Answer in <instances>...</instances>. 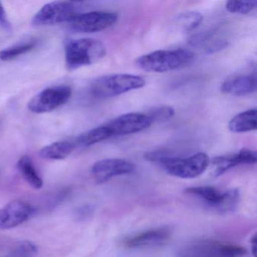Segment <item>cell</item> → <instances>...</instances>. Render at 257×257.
Masks as SVG:
<instances>
[{"mask_svg": "<svg viewBox=\"0 0 257 257\" xmlns=\"http://www.w3.org/2000/svg\"><path fill=\"white\" fill-rule=\"evenodd\" d=\"M257 127L256 109H247L234 115L228 127L234 133H246L255 131Z\"/></svg>", "mask_w": 257, "mask_h": 257, "instance_id": "obj_16", "label": "cell"}, {"mask_svg": "<svg viewBox=\"0 0 257 257\" xmlns=\"http://www.w3.org/2000/svg\"><path fill=\"white\" fill-rule=\"evenodd\" d=\"M82 3L55 1L43 6L33 18L34 26H52L70 22L80 14Z\"/></svg>", "mask_w": 257, "mask_h": 257, "instance_id": "obj_6", "label": "cell"}, {"mask_svg": "<svg viewBox=\"0 0 257 257\" xmlns=\"http://www.w3.org/2000/svg\"><path fill=\"white\" fill-rule=\"evenodd\" d=\"M195 60L193 52L187 49L158 50L136 60V66L144 71L165 73L187 67Z\"/></svg>", "mask_w": 257, "mask_h": 257, "instance_id": "obj_2", "label": "cell"}, {"mask_svg": "<svg viewBox=\"0 0 257 257\" xmlns=\"http://www.w3.org/2000/svg\"><path fill=\"white\" fill-rule=\"evenodd\" d=\"M18 168L30 186L35 189H41L43 186V180L37 173L32 160L28 156H23L19 159Z\"/></svg>", "mask_w": 257, "mask_h": 257, "instance_id": "obj_18", "label": "cell"}, {"mask_svg": "<svg viewBox=\"0 0 257 257\" xmlns=\"http://www.w3.org/2000/svg\"><path fill=\"white\" fill-rule=\"evenodd\" d=\"M72 95L67 85L49 87L34 96L28 103V109L36 114L47 113L65 104Z\"/></svg>", "mask_w": 257, "mask_h": 257, "instance_id": "obj_8", "label": "cell"}, {"mask_svg": "<svg viewBox=\"0 0 257 257\" xmlns=\"http://www.w3.org/2000/svg\"><path fill=\"white\" fill-rule=\"evenodd\" d=\"M147 114L151 118L153 123L155 121H168L174 116L175 111L171 106H161L155 107Z\"/></svg>", "mask_w": 257, "mask_h": 257, "instance_id": "obj_23", "label": "cell"}, {"mask_svg": "<svg viewBox=\"0 0 257 257\" xmlns=\"http://www.w3.org/2000/svg\"><path fill=\"white\" fill-rule=\"evenodd\" d=\"M73 149L74 145L70 141H58L43 147L40 154L42 157L49 160H62L71 154Z\"/></svg>", "mask_w": 257, "mask_h": 257, "instance_id": "obj_17", "label": "cell"}, {"mask_svg": "<svg viewBox=\"0 0 257 257\" xmlns=\"http://www.w3.org/2000/svg\"><path fill=\"white\" fill-rule=\"evenodd\" d=\"M145 85V79L141 76L118 73L101 76L93 81L90 92L96 98H109L140 89Z\"/></svg>", "mask_w": 257, "mask_h": 257, "instance_id": "obj_4", "label": "cell"}, {"mask_svg": "<svg viewBox=\"0 0 257 257\" xmlns=\"http://www.w3.org/2000/svg\"><path fill=\"white\" fill-rule=\"evenodd\" d=\"M147 161L160 165L168 174L182 179L195 178L208 168L210 159L204 153L187 158L174 157L165 151H153L145 155Z\"/></svg>", "mask_w": 257, "mask_h": 257, "instance_id": "obj_1", "label": "cell"}, {"mask_svg": "<svg viewBox=\"0 0 257 257\" xmlns=\"http://www.w3.org/2000/svg\"><path fill=\"white\" fill-rule=\"evenodd\" d=\"M31 204L13 201L0 208V230L10 229L26 222L34 213Z\"/></svg>", "mask_w": 257, "mask_h": 257, "instance_id": "obj_12", "label": "cell"}, {"mask_svg": "<svg viewBox=\"0 0 257 257\" xmlns=\"http://www.w3.org/2000/svg\"><path fill=\"white\" fill-rule=\"evenodd\" d=\"M257 1H228L225 8L229 13L234 14L247 15L256 9Z\"/></svg>", "mask_w": 257, "mask_h": 257, "instance_id": "obj_22", "label": "cell"}, {"mask_svg": "<svg viewBox=\"0 0 257 257\" xmlns=\"http://www.w3.org/2000/svg\"><path fill=\"white\" fill-rule=\"evenodd\" d=\"M256 90V79L251 74L238 75L233 76L222 82V92L234 96H245L255 92Z\"/></svg>", "mask_w": 257, "mask_h": 257, "instance_id": "obj_15", "label": "cell"}, {"mask_svg": "<svg viewBox=\"0 0 257 257\" xmlns=\"http://www.w3.org/2000/svg\"><path fill=\"white\" fill-rule=\"evenodd\" d=\"M117 20L118 16L112 12L92 11L80 13L70 24L76 32L93 34L111 28Z\"/></svg>", "mask_w": 257, "mask_h": 257, "instance_id": "obj_9", "label": "cell"}, {"mask_svg": "<svg viewBox=\"0 0 257 257\" xmlns=\"http://www.w3.org/2000/svg\"><path fill=\"white\" fill-rule=\"evenodd\" d=\"M153 124L147 113L129 112L123 114L106 123L111 138L125 136L138 133L148 128Z\"/></svg>", "mask_w": 257, "mask_h": 257, "instance_id": "obj_10", "label": "cell"}, {"mask_svg": "<svg viewBox=\"0 0 257 257\" xmlns=\"http://www.w3.org/2000/svg\"><path fill=\"white\" fill-rule=\"evenodd\" d=\"M247 250L243 246L229 242L200 240L183 246L177 257H245Z\"/></svg>", "mask_w": 257, "mask_h": 257, "instance_id": "obj_5", "label": "cell"}, {"mask_svg": "<svg viewBox=\"0 0 257 257\" xmlns=\"http://www.w3.org/2000/svg\"><path fill=\"white\" fill-rule=\"evenodd\" d=\"M20 249L23 253H33L37 251V246L31 242L25 241L20 245Z\"/></svg>", "mask_w": 257, "mask_h": 257, "instance_id": "obj_25", "label": "cell"}, {"mask_svg": "<svg viewBox=\"0 0 257 257\" xmlns=\"http://www.w3.org/2000/svg\"><path fill=\"white\" fill-rule=\"evenodd\" d=\"M110 138L108 127L106 124H103L81 135L78 138L77 143L82 147H89Z\"/></svg>", "mask_w": 257, "mask_h": 257, "instance_id": "obj_19", "label": "cell"}, {"mask_svg": "<svg viewBox=\"0 0 257 257\" xmlns=\"http://www.w3.org/2000/svg\"><path fill=\"white\" fill-rule=\"evenodd\" d=\"M185 192L197 197L206 205L220 212L232 211L240 201V192L237 189L221 192L213 186H203L188 188Z\"/></svg>", "mask_w": 257, "mask_h": 257, "instance_id": "obj_7", "label": "cell"}, {"mask_svg": "<svg viewBox=\"0 0 257 257\" xmlns=\"http://www.w3.org/2000/svg\"><path fill=\"white\" fill-rule=\"evenodd\" d=\"M64 52L66 67L70 71L95 64L106 55L103 43L91 38L69 39L64 43Z\"/></svg>", "mask_w": 257, "mask_h": 257, "instance_id": "obj_3", "label": "cell"}, {"mask_svg": "<svg viewBox=\"0 0 257 257\" xmlns=\"http://www.w3.org/2000/svg\"><path fill=\"white\" fill-rule=\"evenodd\" d=\"M36 45L37 43L35 41H29L7 48L0 51V60L3 61H10L16 59L18 57L32 51L35 48Z\"/></svg>", "mask_w": 257, "mask_h": 257, "instance_id": "obj_20", "label": "cell"}, {"mask_svg": "<svg viewBox=\"0 0 257 257\" xmlns=\"http://www.w3.org/2000/svg\"><path fill=\"white\" fill-rule=\"evenodd\" d=\"M0 27L4 28L5 31H12L11 24L9 22L7 13H6L5 10H4V7H3L1 3H0Z\"/></svg>", "mask_w": 257, "mask_h": 257, "instance_id": "obj_24", "label": "cell"}, {"mask_svg": "<svg viewBox=\"0 0 257 257\" xmlns=\"http://www.w3.org/2000/svg\"><path fill=\"white\" fill-rule=\"evenodd\" d=\"M177 21L184 31H192L202 23L203 16L197 12H186L179 15Z\"/></svg>", "mask_w": 257, "mask_h": 257, "instance_id": "obj_21", "label": "cell"}, {"mask_svg": "<svg viewBox=\"0 0 257 257\" xmlns=\"http://www.w3.org/2000/svg\"><path fill=\"white\" fill-rule=\"evenodd\" d=\"M135 169V165L125 159H106L92 165L91 174L96 183L102 184L113 177L132 174Z\"/></svg>", "mask_w": 257, "mask_h": 257, "instance_id": "obj_11", "label": "cell"}, {"mask_svg": "<svg viewBox=\"0 0 257 257\" xmlns=\"http://www.w3.org/2000/svg\"><path fill=\"white\" fill-rule=\"evenodd\" d=\"M256 162L257 156L255 151L242 149L234 154L215 157L212 160V165L215 168L214 175L220 176L234 167L254 165Z\"/></svg>", "mask_w": 257, "mask_h": 257, "instance_id": "obj_14", "label": "cell"}, {"mask_svg": "<svg viewBox=\"0 0 257 257\" xmlns=\"http://www.w3.org/2000/svg\"><path fill=\"white\" fill-rule=\"evenodd\" d=\"M256 234H254L251 237V252L254 257H256Z\"/></svg>", "mask_w": 257, "mask_h": 257, "instance_id": "obj_26", "label": "cell"}, {"mask_svg": "<svg viewBox=\"0 0 257 257\" xmlns=\"http://www.w3.org/2000/svg\"><path fill=\"white\" fill-rule=\"evenodd\" d=\"M171 236V230L168 227H159L131 236L123 240L122 244L130 249L158 246L168 241Z\"/></svg>", "mask_w": 257, "mask_h": 257, "instance_id": "obj_13", "label": "cell"}]
</instances>
